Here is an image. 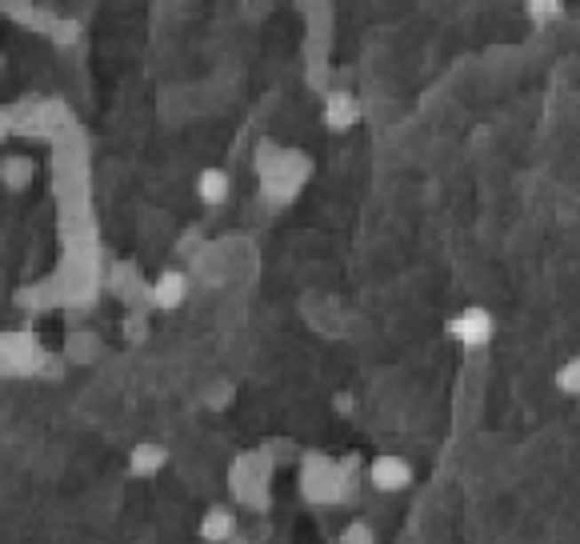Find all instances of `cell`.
I'll use <instances>...</instances> for the list:
<instances>
[{
    "label": "cell",
    "instance_id": "8992f818",
    "mask_svg": "<svg viewBox=\"0 0 580 544\" xmlns=\"http://www.w3.org/2000/svg\"><path fill=\"white\" fill-rule=\"evenodd\" d=\"M228 192H233V180H228L225 168H201V176H196V196H201L204 204H225Z\"/></svg>",
    "mask_w": 580,
    "mask_h": 544
},
{
    "label": "cell",
    "instance_id": "5b68a950",
    "mask_svg": "<svg viewBox=\"0 0 580 544\" xmlns=\"http://www.w3.org/2000/svg\"><path fill=\"white\" fill-rule=\"evenodd\" d=\"M196 532H201L204 544H225L228 536L236 532V512L233 508H220V504H217V508H209L201 516V528H196Z\"/></svg>",
    "mask_w": 580,
    "mask_h": 544
},
{
    "label": "cell",
    "instance_id": "6da1fadb",
    "mask_svg": "<svg viewBox=\"0 0 580 544\" xmlns=\"http://www.w3.org/2000/svg\"><path fill=\"white\" fill-rule=\"evenodd\" d=\"M449 336L460 344V348H489L492 336H497V316H492L484 304H468L457 316L449 320Z\"/></svg>",
    "mask_w": 580,
    "mask_h": 544
},
{
    "label": "cell",
    "instance_id": "ba28073f",
    "mask_svg": "<svg viewBox=\"0 0 580 544\" xmlns=\"http://www.w3.org/2000/svg\"><path fill=\"white\" fill-rule=\"evenodd\" d=\"M564 12H568L564 0H524V16L532 28H548V24L564 20Z\"/></svg>",
    "mask_w": 580,
    "mask_h": 544
},
{
    "label": "cell",
    "instance_id": "277c9868",
    "mask_svg": "<svg viewBox=\"0 0 580 544\" xmlns=\"http://www.w3.org/2000/svg\"><path fill=\"white\" fill-rule=\"evenodd\" d=\"M185 296H188V280L180 276V272H161L156 284H153V292H148V300H153L156 308L169 312V308H180Z\"/></svg>",
    "mask_w": 580,
    "mask_h": 544
},
{
    "label": "cell",
    "instance_id": "7a4b0ae2",
    "mask_svg": "<svg viewBox=\"0 0 580 544\" xmlns=\"http://www.w3.org/2000/svg\"><path fill=\"white\" fill-rule=\"evenodd\" d=\"M364 480H369L377 492L396 496V492H404V488H412V464L404 460L401 452H380V456H372L369 460Z\"/></svg>",
    "mask_w": 580,
    "mask_h": 544
},
{
    "label": "cell",
    "instance_id": "8fae6325",
    "mask_svg": "<svg viewBox=\"0 0 580 544\" xmlns=\"http://www.w3.org/2000/svg\"><path fill=\"white\" fill-rule=\"evenodd\" d=\"M332 408H337V412H353V408H356L353 392H337V396H332Z\"/></svg>",
    "mask_w": 580,
    "mask_h": 544
},
{
    "label": "cell",
    "instance_id": "3957f363",
    "mask_svg": "<svg viewBox=\"0 0 580 544\" xmlns=\"http://www.w3.org/2000/svg\"><path fill=\"white\" fill-rule=\"evenodd\" d=\"M321 116H324V124H329L332 132H348V128L361 124L364 108H361V100H356L353 92H329L324 96Z\"/></svg>",
    "mask_w": 580,
    "mask_h": 544
},
{
    "label": "cell",
    "instance_id": "52a82bcc",
    "mask_svg": "<svg viewBox=\"0 0 580 544\" xmlns=\"http://www.w3.org/2000/svg\"><path fill=\"white\" fill-rule=\"evenodd\" d=\"M164 464H169V452H164L161 444H140V448H132L129 468H132V476H156Z\"/></svg>",
    "mask_w": 580,
    "mask_h": 544
},
{
    "label": "cell",
    "instance_id": "9c48e42d",
    "mask_svg": "<svg viewBox=\"0 0 580 544\" xmlns=\"http://www.w3.org/2000/svg\"><path fill=\"white\" fill-rule=\"evenodd\" d=\"M552 384H556V392H560V396H572V400L580 396V352H576V356H568L560 368H556Z\"/></svg>",
    "mask_w": 580,
    "mask_h": 544
},
{
    "label": "cell",
    "instance_id": "30bf717a",
    "mask_svg": "<svg viewBox=\"0 0 580 544\" xmlns=\"http://www.w3.org/2000/svg\"><path fill=\"white\" fill-rule=\"evenodd\" d=\"M340 544H377V532H372L369 520H348L340 528Z\"/></svg>",
    "mask_w": 580,
    "mask_h": 544
}]
</instances>
